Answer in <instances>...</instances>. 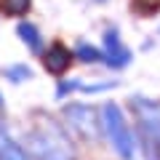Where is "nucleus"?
Masks as SVG:
<instances>
[{"instance_id":"obj_8","label":"nucleus","mask_w":160,"mask_h":160,"mask_svg":"<svg viewBox=\"0 0 160 160\" xmlns=\"http://www.w3.org/2000/svg\"><path fill=\"white\" fill-rule=\"evenodd\" d=\"M72 56L78 59V62H83V64H99L102 62V51H99L96 46H91V43H86V40H80L78 46H75Z\"/></svg>"},{"instance_id":"obj_10","label":"nucleus","mask_w":160,"mask_h":160,"mask_svg":"<svg viewBox=\"0 0 160 160\" xmlns=\"http://www.w3.org/2000/svg\"><path fill=\"white\" fill-rule=\"evenodd\" d=\"M0 11L8 16H24L29 11V0H0Z\"/></svg>"},{"instance_id":"obj_12","label":"nucleus","mask_w":160,"mask_h":160,"mask_svg":"<svg viewBox=\"0 0 160 160\" xmlns=\"http://www.w3.org/2000/svg\"><path fill=\"white\" fill-rule=\"evenodd\" d=\"M118 86V80H104V83H80L78 91L83 93H102V91H109V88Z\"/></svg>"},{"instance_id":"obj_13","label":"nucleus","mask_w":160,"mask_h":160,"mask_svg":"<svg viewBox=\"0 0 160 160\" xmlns=\"http://www.w3.org/2000/svg\"><path fill=\"white\" fill-rule=\"evenodd\" d=\"M6 78H8V80H13V83H22V80L32 78V72H29L27 64H13V67H8V69H6Z\"/></svg>"},{"instance_id":"obj_2","label":"nucleus","mask_w":160,"mask_h":160,"mask_svg":"<svg viewBox=\"0 0 160 160\" xmlns=\"http://www.w3.org/2000/svg\"><path fill=\"white\" fill-rule=\"evenodd\" d=\"M29 147H32L38 160H75V149L67 142L59 128L51 131H35L29 136Z\"/></svg>"},{"instance_id":"obj_9","label":"nucleus","mask_w":160,"mask_h":160,"mask_svg":"<svg viewBox=\"0 0 160 160\" xmlns=\"http://www.w3.org/2000/svg\"><path fill=\"white\" fill-rule=\"evenodd\" d=\"M0 160H29L22 147H16L8 139H0Z\"/></svg>"},{"instance_id":"obj_14","label":"nucleus","mask_w":160,"mask_h":160,"mask_svg":"<svg viewBox=\"0 0 160 160\" xmlns=\"http://www.w3.org/2000/svg\"><path fill=\"white\" fill-rule=\"evenodd\" d=\"M78 86H80V80H64V83H59L56 96H59V99H64L67 93H75V91H78Z\"/></svg>"},{"instance_id":"obj_7","label":"nucleus","mask_w":160,"mask_h":160,"mask_svg":"<svg viewBox=\"0 0 160 160\" xmlns=\"http://www.w3.org/2000/svg\"><path fill=\"white\" fill-rule=\"evenodd\" d=\"M16 32H19L22 43L29 48V51H35V53H40V51H43V38H40V32H38V27H35V24H29V22H22Z\"/></svg>"},{"instance_id":"obj_5","label":"nucleus","mask_w":160,"mask_h":160,"mask_svg":"<svg viewBox=\"0 0 160 160\" xmlns=\"http://www.w3.org/2000/svg\"><path fill=\"white\" fill-rule=\"evenodd\" d=\"M131 107H133V112H136L139 123H142V131L149 133V136L160 144V102L144 99V96H133Z\"/></svg>"},{"instance_id":"obj_3","label":"nucleus","mask_w":160,"mask_h":160,"mask_svg":"<svg viewBox=\"0 0 160 160\" xmlns=\"http://www.w3.org/2000/svg\"><path fill=\"white\" fill-rule=\"evenodd\" d=\"M64 120H67V126L72 128V131H78L80 136L86 139H96L99 131H102V126H99V115L93 112L88 104H67L64 107Z\"/></svg>"},{"instance_id":"obj_15","label":"nucleus","mask_w":160,"mask_h":160,"mask_svg":"<svg viewBox=\"0 0 160 160\" xmlns=\"http://www.w3.org/2000/svg\"><path fill=\"white\" fill-rule=\"evenodd\" d=\"M93 3H107V0H93Z\"/></svg>"},{"instance_id":"obj_11","label":"nucleus","mask_w":160,"mask_h":160,"mask_svg":"<svg viewBox=\"0 0 160 160\" xmlns=\"http://www.w3.org/2000/svg\"><path fill=\"white\" fill-rule=\"evenodd\" d=\"M139 147H142V152H144V158H147V160H160V144L155 142L149 133L142 131V144H139Z\"/></svg>"},{"instance_id":"obj_6","label":"nucleus","mask_w":160,"mask_h":160,"mask_svg":"<svg viewBox=\"0 0 160 160\" xmlns=\"http://www.w3.org/2000/svg\"><path fill=\"white\" fill-rule=\"evenodd\" d=\"M72 62H75V56L64 43H53V46H48V51H43V67L51 75H64Z\"/></svg>"},{"instance_id":"obj_1","label":"nucleus","mask_w":160,"mask_h":160,"mask_svg":"<svg viewBox=\"0 0 160 160\" xmlns=\"http://www.w3.org/2000/svg\"><path fill=\"white\" fill-rule=\"evenodd\" d=\"M99 126L107 133L112 149L118 152L120 160H133V152H136V144H133V131L128 128L126 118L120 112V107L115 102H104L102 109H99Z\"/></svg>"},{"instance_id":"obj_4","label":"nucleus","mask_w":160,"mask_h":160,"mask_svg":"<svg viewBox=\"0 0 160 160\" xmlns=\"http://www.w3.org/2000/svg\"><path fill=\"white\" fill-rule=\"evenodd\" d=\"M102 59H104V64H107V67H112V69H123V67H128V64H131L133 53H131V48L120 40L118 27H109L107 32H104V51H102Z\"/></svg>"}]
</instances>
